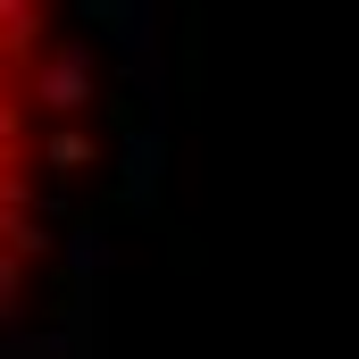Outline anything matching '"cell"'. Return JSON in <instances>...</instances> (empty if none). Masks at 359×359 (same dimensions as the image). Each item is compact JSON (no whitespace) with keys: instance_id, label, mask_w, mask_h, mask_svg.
<instances>
[{"instance_id":"6da1fadb","label":"cell","mask_w":359,"mask_h":359,"mask_svg":"<svg viewBox=\"0 0 359 359\" xmlns=\"http://www.w3.org/2000/svg\"><path fill=\"white\" fill-rule=\"evenodd\" d=\"M159 192H168V126H126L117 134V209H134V217H151L159 209Z\"/></svg>"},{"instance_id":"7a4b0ae2","label":"cell","mask_w":359,"mask_h":359,"mask_svg":"<svg viewBox=\"0 0 359 359\" xmlns=\"http://www.w3.org/2000/svg\"><path fill=\"white\" fill-rule=\"evenodd\" d=\"M76 25H92L109 50H126V59H151V50H168V34H159V0H76Z\"/></svg>"},{"instance_id":"3957f363","label":"cell","mask_w":359,"mask_h":359,"mask_svg":"<svg viewBox=\"0 0 359 359\" xmlns=\"http://www.w3.org/2000/svg\"><path fill=\"white\" fill-rule=\"evenodd\" d=\"M34 100L50 109V117H76L100 100V76H92V59L76 42H50V59H42V76H34Z\"/></svg>"},{"instance_id":"277c9868","label":"cell","mask_w":359,"mask_h":359,"mask_svg":"<svg viewBox=\"0 0 359 359\" xmlns=\"http://www.w3.org/2000/svg\"><path fill=\"white\" fill-rule=\"evenodd\" d=\"M59 326H67V359H109V292L100 284H76Z\"/></svg>"},{"instance_id":"5b68a950","label":"cell","mask_w":359,"mask_h":359,"mask_svg":"<svg viewBox=\"0 0 359 359\" xmlns=\"http://www.w3.org/2000/svg\"><path fill=\"white\" fill-rule=\"evenodd\" d=\"M59 259H67V284H100V292H109V276H117V243H109L100 217H84V226L59 243Z\"/></svg>"},{"instance_id":"8992f818","label":"cell","mask_w":359,"mask_h":359,"mask_svg":"<svg viewBox=\"0 0 359 359\" xmlns=\"http://www.w3.org/2000/svg\"><path fill=\"white\" fill-rule=\"evenodd\" d=\"M0 359H67V326H25V334H0Z\"/></svg>"},{"instance_id":"52a82bcc","label":"cell","mask_w":359,"mask_h":359,"mask_svg":"<svg viewBox=\"0 0 359 359\" xmlns=\"http://www.w3.org/2000/svg\"><path fill=\"white\" fill-rule=\"evenodd\" d=\"M50 168H92V142L84 134H59V142H50Z\"/></svg>"}]
</instances>
